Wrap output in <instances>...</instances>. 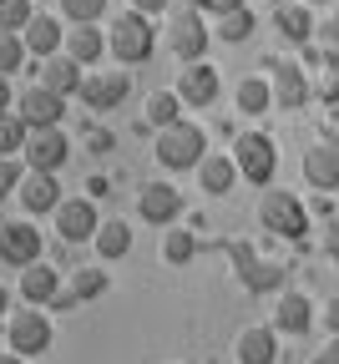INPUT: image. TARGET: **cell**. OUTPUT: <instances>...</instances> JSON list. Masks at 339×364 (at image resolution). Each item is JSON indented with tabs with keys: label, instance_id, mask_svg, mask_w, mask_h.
I'll return each mask as SVG.
<instances>
[{
	"label": "cell",
	"instance_id": "6da1fadb",
	"mask_svg": "<svg viewBox=\"0 0 339 364\" xmlns=\"http://www.w3.org/2000/svg\"><path fill=\"white\" fill-rule=\"evenodd\" d=\"M107 51L122 61V66H142L152 51H157V26L147 11H122L107 31Z\"/></svg>",
	"mask_w": 339,
	"mask_h": 364
},
{
	"label": "cell",
	"instance_id": "7a4b0ae2",
	"mask_svg": "<svg viewBox=\"0 0 339 364\" xmlns=\"http://www.w3.org/2000/svg\"><path fill=\"white\" fill-rule=\"evenodd\" d=\"M157 162L167 172H187V167H198L208 157V136L198 122H172V127H157Z\"/></svg>",
	"mask_w": 339,
	"mask_h": 364
},
{
	"label": "cell",
	"instance_id": "3957f363",
	"mask_svg": "<svg viewBox=\"0 0 339 364\" xmlns=\"http://www.w3.org/2000/svg\"><path fill=\"white\" fill-rule=\"evenodd\" d=\"M259 223L268 228L273 238H283V243H304V233H309V208H304L294 193L268 188L264 203H259Z\"/></svg>",
	"mask_w": 339,
	"mask_h": 364
},
{
	"label": "cell",
	"instance_id": "277c9868",
	"mask_svg": "<svg viewBox=\"0 0 339 364\" xmlns=\"http://www.w3.org/2000/svg\"><path fill=\"white\" fill-rule=\"evenodd\" d=\"M208 36H213V26L203 21V11H192V6L167 11V51L177 61H203L208 56Z\"/></svg>",
	"mask_w": 339,
	"mask_h": 364
},
{
	"label": "cell",
	"instance_id": "5b68a950",
	"mask_svg": "<svg viewBox=\"0 0 339 364\" xmlns=\"http://www.w3.org/2000/svg\"><path fill=\"white\" fill-rule=\"evenodd\" d=\"M6 339H11V349H16V354H26V359L46 354V349H51V339H56L51 314H41V304L16 309V314L6 318Z\"/></svg>",
	"mask_w": 339,
	"mask_h": 364
},
{
	"label": "cell",
	"instance_id": "8992f818",
	"mask_svg": "<svg viewBox=\"0 0 339 364\" xmlns=\"http://www.w3.org/2000/svg\"><path fill=\"white\" fill-rule=\"evenodd\" d=\"M233 162H238V172H244L254 188L273 182V172H278V147H273V136H264V132H244V136L233 142Z\"/></svg>",
	"mask_w": 339,
	"mask_h": 364
},
{
	"label": "cell",
	"instance_id": "52a82bcc",
	"mask_svg": "<svg viewBox=\"0 0 339 364\" xmlns=\"http://www.w3.org/2000/svg\"><path fill=\"white\" fill-rule=\"evenodd\" d=\"M127 91H132V76H127L122 66H102V71H86L81 102H86L91 112H112V107L127 102Z\"/></svg>",
	"mask_w": 339,
	"mask_h": 364
},
{
	"label": "cell",
	"instance_id": "ba28073f",
	"mask_svg": "<svg viewBox=\"0 0 339 364\" xmlns=\"http://www.w3.org/2000/svg\"><path fill=\"white\" fill-rule=\"evenodd\" d=\"M41 248H46V238H41V228L36 223H0V263L6 268H31L36 258H41Z\"/></svg>",
	"mask_w": 339,
	"mask_h": 364
},
{
	"label": "cell",
	"instance_id": "9c48e42d",
	"mask_svg": "<svg viewBox=\"0 0 339 364\" xmlns=\"http://www.w3.org/2000/svg\"><path fill=\"white\" fill-rule=\"evenodd\" d=\"M26 167H41V172H61L66 157H71V136L61 127H31V142H26Z\"/></svg>",
	"mask_w": 339,
	"mask_h": 364
},
{
	"label": "cell",
	"instance_id": "30bf717a",
	"mask_svg": "<svg viewBox=\"0 0 339 364\" xmlns=\"http://www.w3.org/2000/svg\"><path fill=\"white\" fill-rule=\"evenodd\" d=\"M182 213V193L172 182H142L137 188V218L142 223H157V228H172Z\"/></svg>",
	"mask_w": 339,
	"mask_h": 364
},
{
	"label": "cell",
	"instance_id": "8fae6325",
	"mask_svg": "<svg viewBox=\"0 0 339 364\" xmlns=\"http://www.w3.org/2000/svg\"><path fill=\"white\" fill-rule=\"evenodd\" d=\"M16 112H21L31 127H61L66 97H61V91H51V86H41V81H31L21 97H16Z\"/></svg>",
	"mask_w": 339,
	"mask_h": 364
},
{
	"label": "cell",
	"instance_id": "7c38bea8",
	"mask_svg": "<svg viewBox=\"0 0 339 364\" xmlns=\"http://www.w3.org/2000/svg\"><path fill=\"white\" fill-rule=\"evenodd\" d=\"M96 228H102V213H96L91 198H66V203L56 208V233H61L66 243H86V238H96Z\"/></svg>",
	"mask_w": 339,
	"mask_h": 364
},
{
	"label": "cell",
	"instance_id": "4fadbf2b",
	"mask_svg": "<svg viewBox=\"0 0 339 364\" xmlns=\"http://www.w3.org/2000/svg\"><path fill=\"white\" fill-rule=\"evenodd\" d=\"M16 198H21V208H26V213H56V208L66 203V198H61L56 172H41V167H26Z\"/></svg>",
	"mask_w": 339,
	"mask_h": 364
},
{
	"label": "cell",
	"instance_id": "5bb4252c",
	"mask_svg": "<svg viewBox=\"0 0 339 364\" xmlns=\"http://www.w3.org/2000/svg\"><path fill=\"white\" fill-rule=\"evenodd\" d=\"M177 97H182L187 107H213V102H218V66H213V61H182Z\"/></svg>",
	"mask_w": 339,
	"mask_h": 364
},
{
	"label": "cell",
	"instance_id": "9a60e30c",
	"mask_svg": "<svg viewBox=\"0 0 339 364\" xmlns=\"http://www.w3.org/2000/svg\"><path fill=\"white\" fill-rule=\"evenodd\" d=\"M36 81H41V86H51V91H61V97H81L86 71H81V61H76L71 51H56V56H41Z\"/></svg>",
	"mask_w": 339,
	"mask_h": 364
},
{
	"label": "cell",
	"instance_id": "2e32d148",
	"mask_svg": "<svg viewBox=\"0 0 339 364\" xmlns=\"http://www.w3.org/2000/svg\"><path fill=\"white\" fill-rule=\"evenodd\" d=\"M304 182L319 193H339V142L334 136H324L319 147L304 152Z\"/></svg>",
	"mask_w": 339,
	"mask_h": 364
},
{
	"label": "cell",
	"instance_id": "e0dca14e",
	"mask_svg": "<svg viewBox=\"0 0 339 364\" xmlns=\"http://www.w3.org/2000/svg\"><path fill=\"white\" fill-rule=\"evenodd\" d=\"M268 86H273V107H283V112H299V107L309 102V76H304V66H294V61H273Z\"/></svg>",
	"mask_w": 339,
	"mask_h": 364
},
{
	"label": "cell",
	"instance_id": "ac0fdd59",
	"mask_svg": "<svg viewBox=\"0 0 339 364\" xmlns=\"http://www.w3.org/2000/svg\"><path fill=\"white\" fill-rule=\"evenodd\" d=\"M273 26L288 46H309L314 41V16H309V0H278Z\"/></svg>",
	"mask_w": 339,
	"mask_h": 364
},
{
	"label": "cell",
	"instance_id": "d6986e66",
	"mask_svg": "<svg viewBox=\"0 0 339 364\" xmlns=\"http://www.w3.org/2000/svg\"><path fill=\"white\" fill-rule=\"evenodd\" d=\"M56 294H61V273H56V268H46L41 258H36L31 268H21V299H26V304L51 309V304H56Z\"/></svg>",
	"mask_w": 339,
	"mask_h": 364
},
{
	"label": "cell",
	"instance_id": "ffe728a7",
	"mask_svg": "<svg viewBox=\"0 0 339 364\" xmlns=\"http://www.w3.org/2000/svg\"><path fill=\"white\" fill-rule=\"evenodd\" d=\"M96 294H107V268H71V284L56 294L51 309H81V304L96 299Z\"/></svg>",
	"mask_w": 339,
	"mask_h": 364
},
{
	"label": "cell",
	"instance_id": "44dd1931",
	"mask_svg": "<svg viewBox=\"0 0 339 364\" xmlns=\"http://www.w3.org/2000/svg\"><path fill=\"white\" fill-rule=\"evenodd\" d=\"M273 329L278 334H309L314 329V304L304 299V294H283L278 304H273Z\"/></svg>",
	"mask_w": 339,
	"mask_h": 364
},
{
	"label": "cell",
	"instance_id": "7402d4cb",
	"mask_svg": "<svg viewBox=\"0 0 339 364\" xmlns=\"http://www.w3.org/2000/svg\"><path fill=\"white\" fill-rule=\"evenodd\" d=\"M238 177H244V172H238V162L223 157V152H208V157L198 162V182H203V193H208V198H228Z\"/></svg>",
	"mask_w": 339,
	"mask_h": 364
},
{
	"label": "cell",
	"instance_id": "603a6c76",
	"mask_svg": "<svg viewBox=\"0 0 339 364\" xmlns=\"http://www.w3.org/2000/svg\"><path fill=\"white\" fill-rule=\"evenodd\" d=\"M21 36H26V46H31L36 61H41V56H56L61 46H66V26H61L56 16H31V26H26Z\"/></svg>",
	"mask_w": 339,
	"mask_h": 364
},
{
	"label": "cell",
	"instance_id": "cb8c5ba5",
	"mask_svg": "<svg viewBox=\"0 0 339 364\" xmlns=\"http://www.w3.org/2000/svg\"><path fill=\"white\" fill-rule=\"evenodd\" d=\"M233 349H238V364H273V359H278V329L254 324V329L238 334Z\"/></svg>",
	"mask_w": 339,
	"mask_h": 364
},
{
	"label": "cell",
	"instance_id": "d4e9b609",
	"mask_svg": "<svg viewBox=\"0 0 339 364\" xmlns=\"http://www.w3.org/2000/svg\"><path fill=\"white\" fill-rule=\"evenodd\" d=\"M66 51H71L81 66H91L96 56L107 51V36L96 31V21H71V26H66Z\"/></svg>",
	"mask_w": 339,
	"mask_h": 364
},
{
	"label": "cell",
	"instance_id": "484cf974",
	"mask_svg": "<svg viewBox=\"0 0 339 364\" xmlns=\"http://www.w3.org/2000/svg\"><path fill=\"white\" fill-rule=\"evenodd\" d=\"M91 248H96V258H107V263H112V258H127V253H132V228H127V218H102Z\"/></svg>",
	"mask_w": 339,
	"mask_h": 364
},
{
	"label": "cell",
	"instance_id": "4316f807",
	"mask_svg": "<svg viewBox=\"0 0 339 364\" xmlns=\"http://www.w3.org/2000/svg\"><path fill=\"white\" fill-rule=\"evenodd\" d=\"M268 107H273L268 76H244V81H238V112H244V117H264Z\"/></svg>",
	"mask_w": 339,
	"mask_h": 364
},
{
	"label": "cell",
	"instance_id": "83f0119b",
	"mask_svg": "<svg viewBox=\"0 0 339 364\" xmlns=\"http://www.w3.org/2000/svg\"><path fill=\"white\" fill-rule=\"evenodd\" d=\"M31 142V122L11 107V112H0V157H21Z\"/></svg>",
	"mask_w": 339,
	"mask_h": 364
},
{
	"label": "cell",
	"instance_id": "f1b7e54d",
	"mask_svg": "<svg viewBox=\"0 0 339 364\" xmlns=\"http://www.w3.org/2000/svg\"><path fill=\"white\" fill-rule=\"evenodd\" d=\"M213 36H218V41H228V46L249 41V36H254V11H249V6H238V11L213 16Z\"/></svg>",
	"mask_w": 339,
	"mask_h": 364
},
{
	"label": "cell",
	"instance_id": "f546056e",
	"mask_svg": "<svg viewBox=\"0 0 339 364\" xmlns=\"http://www.w3.org/2000/svg\"><path fill=\"white\" fill-rule=\"evenodd\" d=\"M162 258L172 268L192 263V258H198V233H192V228H167V233H162Z\"/></svg>",
	"mask_w": 339,
	"mask_h": 364
},
{
	"label": "cell",
	"instance_id": "4dcf8cb0",
	"mask_svg": "<svg viewBox=\"0 0 339 364\" xmlns=\"http://www.w3.org/2000/svg\"><path fill=\"white\" fill-rule=\"evenodd\" d=\"M182 97H177V86L172 91H152L147 97V127H172V122H182Z\"/></svg>",
	"mask_w": 339,
	"mask_h": 364
},
{
	"label": "cell",
	"instance_id": "1f68e13d",
	"mask_svg": "<svg viewBox=\"0 0 339 364\" xmlns=\"http://www.w3.org/2000/svg\"><path fill=\"white\" fill-rule=\"evenodd\" d=\"M26 61H31L26 36H21V31H0V76H16Z\"/></svg>",
	"mask_w": 339,
	"mask_h": 364
},
{
	"label": "cell",
	"instance_id": "d6a6232c",
	"mask_svg": "<svg viewBox=\"0 0 339 364\" xmlns=\"http://www.w3.org/2000/svg\"><path fill=\"white\" fill-rule=\"evenodd\" d=\"M278 284H283V268L278 263H249L244 268V289L249 294H273Z\"/></svg>",
	"mask_w": 339,
	"mask_h": 364
},
{
	"label": "cell",
	"instance_id": "836d02e7",
	"mask_svg": "<svg viewBox=\"0 0 339 364\" xmlns=\"http://www.w3.org/2000/svg\"><path fill=\"white\" fill-rule=\"evenodd\" d=\"M36 16V0H0V31H26Z\"/></svg>",
	"mask_w": 339,
	"mask_h": 364
},
{
	"label": "cell",
	"instance_id": "e575fe53",
	"mask_svg": "<svg viewBox=\"0 0 339 364\" xmlns=\"http://www.w3.org/2000/svg\"><path fill=\"white\" fill-rule=\"evenodd\" d=\"M61 16L66 21H102L107 16V0H61Z\"/></svg>",
	"mask_w": 339,
	"mask_h": 364
},
{
	"label": "cell",
	"instance_id": "d590c367",
	"mask_svg": "<svg viewBox=\"0 0 339 364\" xmlns=\"http://www.w3.org/2000/svg\"><path fill=\"white\" fill-rule=\"evenodd\" d=\"M21 177H26V167H21L16 157H0V203H6V198L21 188Z\"/></svg>",
	"mask_w": 339,
	"mask_h": 364
},
{
	"label": "cell",
	"instance_id": "8d00e7d4",
	"mask_svg": "<svg viewBox=\"0 0 339 364\" xmlns=\"http://www.w3.org/2000/svg\"><path fill=\"white\" fill-rule=\"evenodd\" d=\"M319 41H324V61H339V11L319 26Z\"/></svg>",
	"mask_w": 339,
	"mask_h": 364
},
{
	"label": "cell",
	"instance_id": "74e56055",
	"mask_svg": "<svg viewBox=\"0 0 339 364\" xmlns=\"http://www.w3.org/2000/svg\"><path fill=\"white\" fill-rule=\"evenodd\" d=\"M81 142H86L91 152H112V132H102V127H81Z\"/></svg>",
	"mask_w": 339,
	"mask_h": 364
},
{
	"label": "cell",
	"instance_id": "f35d334b",
	"mask_svg": "<svg viewBox=\"0 0 339 364\" xmlns=\"http://www.w3.org/2000/svg\"><path fill=\"white\" fill-rule=\"evenodd\" d=\"M192 6H203L208 16H223V11H238V6H249V0H192Z\"/></svg>",
	"mask_w": 339,
	"mask_h": 364
},
{
	"label": "cell",
	"instance_id": "ab89813d",
	"mask_svg": "<svg viewBox=\"0 0 339 364\" xmlns=\"http://www.w3.org/2000/svg\"><path fill=\"white\" fill-rule=\"evenodd\" d=\"M324 253L339 263V223H329V233H324Z\"/></svg>",
	"mask_w": 339,
	"mask_h": 364
},
{
	"label": "cell",
	"instance_id": "60d3db41",
	"mask_svg": "<svg viewBox=\"0 0 339 364\" xmlns=\"http://www.w3.org/2000/svg\"><path fill=\"white\" fill-rule=\"evenodd\" d=\"M319 364H339V334H329V344H324V354H319Z\"/></svg>",
	"mask_w": 339,
	"mask_h": 364
},
{
	"label": "cell",
	"instance_id": "b9f144b4",
	"mask_svg": "<svg viewBox=\"0 0 339 364\" xmlns=\"http://www.w3.org/2000/svg\"><path fill=\"white\" fill-rule=\"evenodd\" d=\"M324 324H329V334H339V299H329V309H324Z\"/></svg>",
	"mask_w": 339,
	"mask_h": 364
},
{
	"label": "cell",
	"instance_id": "7bdbcfd3",
	"mask_svg": "<svg viewBox=\"0 0 339 364\" xmlns=\"http://www.w3.org/2000/svg\"><path fill=\"white\" fill-rule=\"evenodd\" d=\"M16 97H11V76H0V112H11Z\"/></svg>",
	"mask_w": 339,
	"mask_h": 364
},
{
	"label": "cell",
	"instance_id": "ee69618b",
	"mask_svg": "<svg viewBox=\"0 0 339 364\" xmlns=\"http://www.w3.org/2000/svg\"><path fill=\"white\" fill-rule=\"evenodd\" d=\"M137 11H147V16H157V11H167V0H132Z\"/></svg>",
	"mask_w": 339,
	"mask_h": 364
},
{
	"label": "cell",
	"instance_id": "f6af8a7d",
	"mask_svg": "<svg viewBox=\"0 0 339 364\" xmlns=\"http://www.w3.org/2000/svg\"><path fill=\"white\" fill-rule=\"evenodd\" d=\"M6 304H11V294H6V284H0V329H6Z\"/></svg>",
	"mask_w": 339,
	"mask_h": 364
},
{
	"label": "cell",
	"instance_id": "bcb514c9",
	"mask_svg": "<svg viewBox=\"0 0 339 364\" xmlns=\"http://www.w3.org/2000/svg\"><path fill=\"white\" fill-rule=\"evenodd\" d=\"M0 364H26V354H16V349H11V354H0Z\"/></svg>",
	"mask_w": 339,
	"mask_h": 364
},
{
	"label": "cell",
	"instance_id": "7dc6e473",
	"mask_svg": "<svg viewBox=\"0 0 339 364\" xmlns=\"http://www.w3.org/2000/svg\"><path fill=\"white\" fill-rule=\"evenodd\" d=\"M309 6H329V0H309Z\"/></svg>",
	"mask_w": 339,
	"mask_h": 364
}]
</instances>
